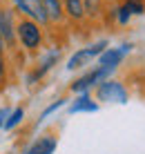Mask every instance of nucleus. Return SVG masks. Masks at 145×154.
I'll list each match as a JSON object with an SVG mask.
<instances>
[{
  "label": "nucleus",
  "mask_w": 145,
  "mask_h": 154,
  "mask_svg": "<svg viewBox=\"0 0 145 154\" xmlns=\"http://www.w3.org/2000/svg\"><path fill=\"white\" fill-rule=\"evenodd\" d=\"M125 5H127V9H130L132 16L145 14V2H143V0H125Z\"/></svg>",
  "instance_id": "nucleus-17"
},
{
  "label": "nucleus",
  "mask_w": 145,
  "mask_h": 154,
  "mask_svg": "<svg viewBox=\"0 0 145 154\" xmlns=\"http://www.w3.org/2000/svg\"><path fill=\"white\" fill-rule=\"evenodd\" d=\"M14 5L23 16L36 20L38 25L49 23V18H47V14H45V7H42V0H14Z\"/></svg>",
  "instance_id": "nucleus-5"
},
{
  "label": "nucleus",
  "mask_w": 145,
  "mask_h": 154,
  "mask_svg": "<svg viewBox=\"0 0 145 154\" xmlns=\"http://www.w3.org/2000/svg\"><path fill=\"white\" fill-rule=\"evenodd\" d=\"M83 7H85V16L92 18V20H98L100 16L105 14L103 0H83Z\"/></svg>",
  "instance_id": "nucleus-12"
},
{
  "label": "nucleus",
  "mask_w": 145,
  "mask_h": 154,
  "mask_svg": "<svg viewBox=\"0 0 145 154\" xmlns=\"http://www.w3.org/2000/svg\"><path fill=\"white\" fill-rule=\"evenodd\" d=\"M112 69H105V67H98V69H94V72H89V74H85V76H80L76 78V81L72 83V92H87L92 85H98V83H103V78L110 74Z\"/></svg>",
  "instance_id": "nucleus-6"
},
{
  "label": "nucleus",
  "mask_w": 145,
  "mask_h": 154,
  "mask_svg": "<svg viewBox=\"0 0 145 154\" xmlns=\"http://www.w3.org/2000/svg\"><path fill=\"white\" fill-rule=\"evenodd\" d=\"M96 109H98V105H96L87 94H83V96L72 105V112H96Z\"/></svg>",
  "instance_id": "nucleus-13"
},
{
  "label": "nucleus",
  "mask_w": 145,
  "mask_h": 154,
  "mask_svg": "<svg viewBox=\"0 0 145 154\" xmlns=\"http://www.w3.org/2000/svg\"><path fill=\"white\" fill-rule=\"evenodd\" d=\"M45 14L49 18V23H63L65 20V11H63V2L60 0H42Z\"/></svg>",
  "instance_id": "nucleus-10"
},
{
  "label": "nucleus",
  "mask_w": 145,
  "mask_h": 154,
  "mask_svg": "<svg viewBox=\"0 0 145 154\" xmlns=\"http://www.w3.org/2000/svg\"><path fill=\"white\" fill-rule=\"evenodd\" d=\"M16 36H18V42L25 47L27 51H36L42 42V31L40 25L31 18H20L18 25H16Z\"/></svg>",
  "instance_id": "nucleus-1"
},
{
  "label": "nucleus",
  "mask_w": 145,
  "mask_h": 154,
  "mask_svg": "<svg viewBox=\"0 0 145 154\" xmlns=\"http://www.w3.org/2000/svg\"><path fill=\"white\" fill-rule=\"evenodd\" d=\"M0 49H5V45H2V38H0Z\"/></svg>",
  "instance_id": "nucleus-20"
},
{
  "label": "nucleus",
  "mask_w": 145,
  "mask_h": 154,
  "mask_svg": "<svg viewBox=\"0 0 145 154\" xmlns=\"http://www.w3.org/2000/svg\"><path fill=\"white\" fill-rule=\"evenodd\" d=\"M23 116H25V112H23V107L14 109V112L9 114V119L5 121V127H7V130H11V127H16V125L20 123V121H23Z\"/></svg>",
  "instance_id": "nucleus-14"
},
{
  "label": "nucleus",
  "mask_w": 145,
  "mask_h": 154,
  "mask_svg": "<svg viewBox=\"0 0 145 154\" xmlns=\"http://www.w3.org/2000/svg\"><path fill=\"white\" fill-rule=\"evenodd\" d=\"M7 87V58H5V49H0V92Z\"/></svg>",
  "instance_id": "nucleus-15"
},
{
  "label": "nucleus",
  "mask_w": 145,
  "mask_h": 154,
  "mask_svg": "<svg viewBox=\"0 0 145 154\" xmlns=\"http://www.w3.org/2000/svg\"><path fill=\"white\" fill-rule=\"evenodd\" d=\"M56 150V139L54 136H40L36 143H31L25 150V154H54Z\"/></svg>",
  "instance_id": "nucleus-9"
},
{
  "label": "nucleus",
  "mask_w": 145,
  "mask_h": 154,
  "mask_svg": "<svg viewBox=\"0 0 145 154\" xmlns=\"http://www.w3.org/2000/svg\"><path fill=\"white\" fill-rule=\"evenodd\" d=\"M0 38H2L5 49H16V25H14V11L0 5Z\"/></svg>",
  "instance_id": "nucleus-2"
},
{
  "label": "nucleus",
  "mask_w": 145,
  "mask_h": 154,
  "mask_svg": "<svg viewBox=\"0 0 145 154\" xmlns=\"http://www.w3.org/2000/svg\"><path fill=\"white\" fill-rule=\"evenodd\" d=\"M5 116H7V109H0V125L5 123Z\"/></svg>",
  "instance_id": "nucleus-19"
},
{
  "label": "nucleus",
  "mask_w": 145,
  "mask_h": 154,
  "mask_svg": "<svg viewBox=\"0 0 145 154\" xmlns=\"http://www.w3.org/2000/svg\"><path fill=\"white\" fill-rule=\"evenodd\" d=\"M96 98L107 100V103H116V100H119V103H125L127 92H125V87H123L121 83H116V81H103L96 87Z\"/></svg>",
  "instance_id": "nucleus-4"
},
{
  "label": "nucleus",
  "mask_w": 145,
  "mask_h": 154,
  "mask_svg": "<svg viewBox=\"0 0 145 154\" xmlns=\"http://www.w3.org/2000/svg\"><path fill=\"white\" fill-rule=\"evenodd\" d=\"M63 103H65V100H63V98H60V100H56V103H54V105H49V107H47V109H45V112H42V116H40V119H45V116H49V114L54 112V109H58V107H60V105H63Z\"/></svg>",
  "instance_id": "nucleus-18"
},
{
  "label": "nucleus",
  "mask_w": 145,
  "mask_h": 154,
  "mask_svg": "<svg viewBox=\"0 0 145 154\" xmlns=\"http://www.w3.org/2000/svg\"><path fill=\"white\" fill-rule=\"evenodd\" d=\"M114 11H116V23H121V25H125L127 20L132 18V14H130V9H127V5H125V2H121L119 7L114 9Z\"/></svg>",
  "instance_id": "nucleus-16"
},
{
  "label": "nucleus",
  "mask_w": 145,
  "mask_h": 154,
  "mask_svg": "<svg viewBox=\"0 0 145 154\" xmlns=\"http://www.w3.org/2000/svg\"><path fill=\"white\" fill-rule=\"evenodd\" d=\"M65 14L69 16L72 20H80L85 18V7H83V0H65Z\"/></svg>",
  "instance_id": "nucleus-11"
},
{
  "label": "nucleus",
  "mask_w": 145,
  "mask_h": 154,
  "mask_svg": "<svg viewBox=\"0 0 145 154\" xmlns=\"http://www.w3.org/2000/svg\"><path fill=\"white\" fill-rule=\"evenodd\" d=\"M58 58H60V51H58V49H51L49 54H47V56L40 60V65L36 67V72L29 74V83H34V81H38V78H42V76H45V74L58 63Z\"/></svg>",
  "instance_id": "nucleus-8"
},
{
  "label": "nucleus",
  "mask_w": 145,
  "mask_h": 154,
  "mask_svg": "<svg viewBox=\"0 0 145 154\" xmlns=\"http://www.w3.org/2000/svg\"><path fill=\"white\" fill-rule=\"evenodd\" d=\"M132 45H123L119 49H105L98 58V67H105V69H116V65L123 60V56L130 51Z\"/></svg>",
  "instance_id": "nucleus-7"
},
{
  "label": "nucleus",
  "mask_w": 145,
  "mask_h": 154,
  "mask_svg": "<svg viewBox=\"0 0 145 154\" xmlns=\"http://www.w3.org/2000/svg\"><path fill=\"white\" fill-rule=\"evenodd\" d=\"M107 49V40H98V42H94V45H89V47H85V49H80L76 51L72 58H69V63H67V69H78V67H83V65H87L89 60H94V58H98L103 51Z\"/></svg>",
  "instance_id": "nucleus-3"
}]
</instances>
